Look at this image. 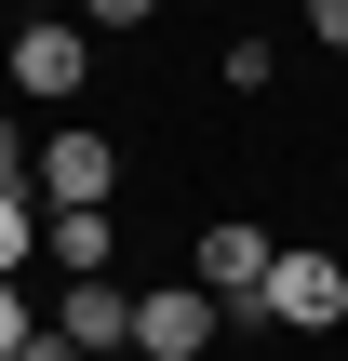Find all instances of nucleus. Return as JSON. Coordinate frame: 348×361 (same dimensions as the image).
Instances as JSON below:
<instances>
[{"label":"nucleus","instance_id":"obj_9","mask_svg":"<svg viewBox=\"0 0 348 361\" xmlns=\"http://www.w3.org/2000/svg\"><path fill=\"white\" fill-rule=\"evenodd\" d=\"M27 174H40V147H27V134H13V121H0V201H40V188H27Z\"/></svg>","mask_w":348,"mask_h":361},{"label":"nucleus","instance_id":"obj_5","mask_svg":"<svg viewBox=\"0 0 348 361\" xmlns=\"http://www.w3.org/2000/svg\"><path fill=\"white\" fill-rule=\"evenodd\" d=\"M228 308L201 295V281H161V295H134V348L148 361H201V335H215Z\"/></svg>","mask_w":348,"mask_h":361},{"label":"nucleus","instance_id":"obj_8","mask_svg":"<svg viewBox=\"0 0 348 361\" xmlns=\"http://www.w3.org/2000/svg\"><path fill=\"white\" fill-rule=\"evenodd\" d=\"M27 255H40V201H0V281H13Z\"/></svg>","mask_w":348,"mask_h":361},{"label":"nucleus","instance_id":"obj_2","mask_svg":"<svg viewBox=\"0 0 348 361\" xmlns=\"http://www.w3.org/2000/svg\"><path fill=\"white\" fill-rule=\"evenodd\" d=\"M268 268H282V241H268L255 214H215V228H201V295H215L228 322H255V295H268Z\"/></svg>","mask_w":348,"mask_h":361},{"label":"nucleus","instance_id":"obj_6","mask_svg":"<svg viewBox=\"0 0 348 361\" xmlns=\"http://www.w3.org/2000/svg\"><path fill=\"white\" fill-rule=\"evenodd\" d=\"M40 322H54V335H67L80 361H107V348H134V295H121V281H67V295H54Z\"/></svg>","mask_w":348,"mask_h":361},{"label":"nucleus","instance_id":"obj_3","mask_svg":"<svg viewBox=\"0 0 348 361\" xmlns=\"http://www.w3.org/2000/svg\"><path fill=\"white\" fill-rule=\"evenodd\" d=\"M255 322L335 335V322H348V268H335V255H282V268H268V295H255Z\"/></svg>","mask_w":348,"mask_h":361},{"label":"nucleus","instance_id":"obj_10","mask_svg":"<svg viewBox=\"0 0 348 361\" xmlns=\"http://www.w3.org/2000/svg\"><path fill=\"white\" fill-rule=\"evenodd\" d=\"M27 335H40V308H27V295H13V281H0V361L27 348Z\"/></svg>","mask_w":348,"mask_h":361},{"label":"nucleus","instance_id":"obj_13","mask_svg":"<svg viewBox=\"0 0 348 361\" xmlns=\"http://www.w3.org/2000/svg\"><path fill=\"white\" fill-rule=\"evenodd\" d=\"M308 27H322V40H348V0H308Z\"/></svg>","mask_w":348,"mask_h":361},{"label":"nucleus","instance_id":"obj_11","mask_svg":"<svg viewBox=\"0 0 348 361\" xmlns=\"http://www.w3.org/2000/svg\"><path fill=\"white\" fill-rule=\"evenodd\" d=\"M148 13H161V0H94V27H148Z\"/></svg>","mask_w":348,"mask_h":361},{"label":"nucleus","instance_id":"obj_1","mask_svg":"<svg viewBox=\"0 0 348 361\" xmlns=\"http://www.w3.org/2000/svg\"><path fill=\"white\" fill-rule=\"evenodd\" d=\"M40 214H107V188H121V147L94 134V121H67V134H40Z\"/></svg>","mask_w":348,"mask_h":361},{"label":"nucleus","instance_id":"obj_7","mask_svg":"<svg viewBox=\"0 0 348 361\" xmlns=\"http://www.w3.org/2000/svg\"><path fill=\"white\" fill-rule=\"evenodd\" d=\"M40 255L67 281H107V214H40Z\"/></svg>","mask_w":348,"mask_h":361},{"label":"nucleus","instance_id":"obj_4","mask_svg":"<svg viewBox=\"0 0 348 361\" xmlns=\"http://www.w3.org/2000/svg\"><path fill=\"white\" fill-rule=\"evenodd\" d=\"M94 80V40L67 27V13H40V27H13V94H40V107H67Z\"/></svg>","mask_w":348,"mask_h":361},{"label":"nucleus","instance_id":"obj_12","mask_svg":"<svg viewBox=\"0 0 348 361\" xmlns=\"http://www.w3.org/2000/svg\"><path fill=\"white\" fill-rule=\"evenodd\" d=\"M13 361H80V348H67V335H54V322H40V335H27V348H13Z\"/></svg>","mask_w":348,"mask_h":361}]
</instances>
